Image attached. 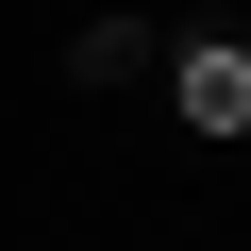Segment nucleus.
<instances>
[{"label":"nucleus","instance_id":"obj_1","mask_svg":"<svg viewBox=\"0 0 251 251\" xmlns=\"http://www.w3.org/2000/svg\"><path fill=\"white\" fill-rule=\"evenodd\" d=\"M168 84H184V117H201V134H251V50H218V34H201Z\"/></svg>","mask_w":251,"mask_h":251}]
</instances>
